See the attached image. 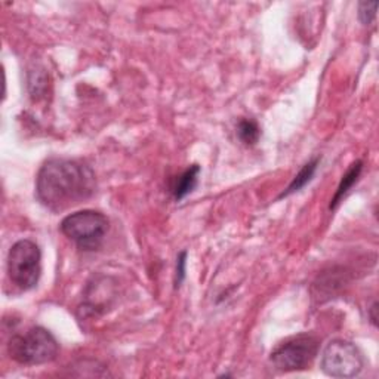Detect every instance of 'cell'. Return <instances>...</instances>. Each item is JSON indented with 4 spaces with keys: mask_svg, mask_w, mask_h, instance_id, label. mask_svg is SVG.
I'll list each match as a JSON object with an SVG mask.
<instances>
[{
    "mask_svg": "<svg viewBox=\"0 0 379 379\" xmlns=\"http://www.w3.org/2000/svg\"><path fill=\"white\" fill-rule=\"evenodd\" d=\"M108 226L110 223L104 213L86 209L67 215L59 228L79 249L96 251L104 242Z\"/></svg>",
    "mask_w": 379,
    "mask_h": 379,
    "instance_id": "3",
    "label": "cell"
},
{
    "mask_svg": "<svg viewBox=\"0 0 379 379\" xmlns=\"http://www.w3.org/2000/svg\"><path fill=\"white\" fill-rule=\"evenodd\" d=\"M187 273V252L183 251L176 258V270H175V288L183 285Z\"/></svg>",
    "mask_w": 379,
    "mask_h": 379,
    "instance_id": "11",
    "label": "cell"
},
{
    "mask_svg": "<svg viewBox=\"0 0 379 379\" xmlns=\"http://www.w3.org/2000/svg\"><path fill=\"white\" fill-rule=\"evenodd\" d=\"M237 135L238 138H241V141L245 143L246 146H253L258 143L261 131H259V126L255 121H251V118H243V121L237 126Z\"/></svg>",
    "mask_w": 379,
    "mask_h": 379,
    "instance_id": "10",
    "label": "cell"
},
{
    "mask_svg": "<svg viewBox=\"0 0 379 379\" xmlns=\"http://www.w3.org/2000/svg\"><path fill=\"white\" fill-rule=\"evenodd\" d=\"M318 353V341L307 333L296 335L288 338L285 343L278 344L271 355L270 360L277 370L282 372H295L307 369Z\"/></svg>",
    "mask_w": 379,
    "mask_h": 379,
    "instance_id": "5",
    "label": "cell"
},
{
    "mask_svg": "<svg viewBox=\"0 0 379 379\" xmlns=\"http://www.w3.org/2000/svg\"><path fill=\"white\" fill-rule=\"evenodd\" d=\"M362 171H363V162H362V161L354 162V163L348 168V171L344 173V176H343V179H341V183H339L338 190H336V193H335V196H333V198H332L330 206H329L330 209H335L336 205H338L339 202H341V198H343V197L350 191V188L357 183V179H358V176H360Z\"/></svg>",
    "mask_w": 379,
    "mask_h": 379,
    "instance_id": "8",
    "label": "cell"
},
{
    "mask_svg": "<svg viewBox=\"0 0 379 379\" xmlns=\"http://www.w3.org/2000/svg\"><path fill=\"white\" fill-rule=\"evenodd\" d=\"M318 162H320V158L315 157V158H313V161H310L308 163H305L303 166V169L299 171V173L293 178V181L289 184V187L286 188V191L282 193L281 197H286V196H289L292 193L299 191L303 187H305L311 181V179H313V176H314V173L317 171Z\"/></svg>",
    "mask_w": 379,
    "mask_h": 379,
    "instance_id": "9",
    "label": "cell"
},
{
    "mask_svg": "<svg viewBox=\"0 0 379 379\" xmlns=\"http://www.w3.org/2000/svg\"><path fill=\"white\" fill-rule=\"evenodd\" d=\"M96 190L94 171L77 161L49 158L37 173L39 202L52 212H61L88 201Z\"/></svg>",
    "mask_w": 379,
    "mask_h": 379,
    "instance_id": "1",
    "label": "cell"
},
{
    "mask_svg": "<svg viewBox=\"0 0 379 379\" xmlns=\"http://www.w3.org/2000/svg\"><path fill=\"white\" fill-rule=\"evenodd\" d=\"M376 2H362L358 5V16H360L363 24H370L376 16Z\"/></svg>",
    "mask_w": 379,
    "mask_h": 379,
    "instance_id": "12",
    "label": "cell"
},
{
    "mask_svg": "<svg viewBox=\"0 0 379 379\" xmlns=\"http://www.w3.org/2000/svg\"><path fill=\"white\" fill-rule=\"evenodd\" d=\"M58 351L59 345L55 336L41 326L14 335L8 344V353L12 360L27 366L54 362Z\"/></svg>",
    "mask_w": 379,
    "mask_h": 379,
    "instance_id": "2",
    "label": "cell"
},
{
    "mask_svg": "<svg viewBox=\"0 0 379 379\" xmlns=\"http://www.w3.org/2000/svg\"><path fill=\"white\" fill-rule=\"evenodd\" d=\"M322 370L333 378H354L363 370L365 358L354 344L335 339L323 351Z\"/></svg>",
    "mask_w": 379,
    "mask_h": 379,
    "instance_id": "6",
    "label": "cell"
},
{
    "mask_svg": "<svg viewBox=\"0 0 379 379\" xmlns=\"http://www.w3.org/2000/svg\"><path fill=\"white\" fill-rule=\"evenodd\" d=\"M198 173H201V168L197 165H193L173 179L171 191L175 197V201H183L186 196H188L196 188L198 181Z\"/></svg>",
    "mask_w": 379,
    "mask_h": 379,
    "instance_id": "7",
    "label": "cell"
},
{
    "mask_svg": "<svg viewBox=\"0 0 379 379\" xmlns=\"http://www.w3.org/2000/svg\"><path fill=\"white\" fill-rule=\"evenodd\" d=\"M376 311H378V304L376 303H373L372 304V307L369 308V314H370V320H372V323L376 326V323H378V315H376Z\"/></svg>",
    "mask_w": 379,
    "mask_h": 379,
    "instance_id": "13",
    "label": "cell"
},
{
    "mask_svg": "<svg viewBox=\"0 0 379 379\" xmlns=\"http://www.w3.org/2000/svg\"><path fill=\"white\" fill-rule=\"evenodd\" d=\"M42 252L33 241L16 242L8 253V274L12 283L23 290L33 289L41 278Z\"/></svg>",
    "mask_w": 379,
    "mask_h": 379,
    "instance_id": "4",
    "label": "cell"
}]
</instances>
